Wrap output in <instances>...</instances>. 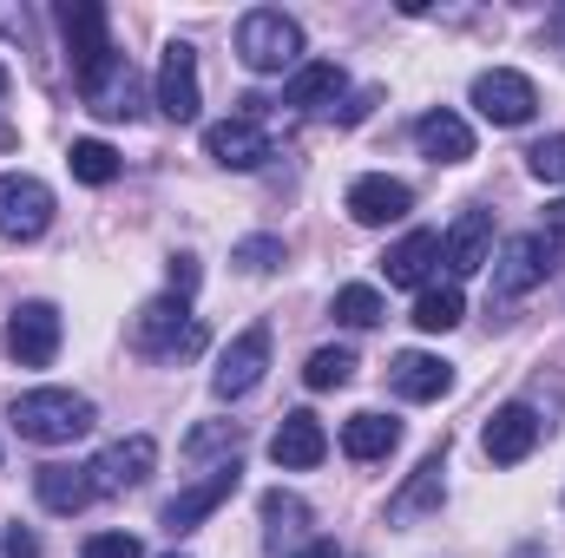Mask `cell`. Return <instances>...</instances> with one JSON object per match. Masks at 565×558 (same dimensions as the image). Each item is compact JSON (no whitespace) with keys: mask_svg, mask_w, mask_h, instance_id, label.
Masks as SVG:
<instances>
[{"mask_svg":"<svg viewBox=\"0 0 565 558\" xmlns=\"http://www.w3.org/2000/svg\"><path fill=\"white\" fill-rule=\"evenodd\" d=\"M7 420H13L20 440H33V447H73L79 433H93L99 408H93L86 395H73V388H26Z\"/></svg>","mask_w":565,"mask_h":558,"instance_id":"cell-1","label":"cell"},{"mask_svg":"<svg viewBox=\"0 0 565 558\" xmlns=\"http://www.w3.org/2000/svg\"><path fill=\"white\" fill-rule=\"evenodd\" d=\"M237 60L250 73H296L302 66V26L282 7H250L237 20Z\"/></svg>","mask_w":565,"mask_h":558,"instance_id":"cell-2","label":"cell"},{"mask_svg":"<svg viewBox=\"0 0 565 558\" xmlns=\"http://www.w3.org/2000/svg\"><path fill=\"white\" fill-rule=\"evenodd\" d=\"M132 348L151 355V362H184V355L204 348V322L191 315V302L158 296V302H145L139 315H132Z\"/></svg>","mask_w":565,"mask_h":558,"instance_id":"cell-3","label":"cell"},{"mask_svg":"<svg viewBox=\"0 0 565 558\" xmlns=\"http://www.w3.org/2000/svg\"><path fill=\"white\" fill-rule=\"evenodd\" d=\"M553 264H559V237H546V230L507 237V250L493 264V302H520L526 289H540L553 277Z\"/></svg>","mask_w":565,"mask_h":558,"instance_id":"cell-4","label":"cell"},{"mask_svg":"<svg viewBox=\"0 0 565 558\" xmlns=\"http://www.w3.org/2000/svg\"><path fill=\"white\" fill-rule=\"evenodd\" d=\"M53 224V191L33 171H0V237L7 244H33Z\"/></svg>","mask_w":565,"mask_h":558,"instance_id":"cell-5","label":"cell"},{"mask_svg":"<svg viewBox=\"0 0 565 558\" xmlns=\"http://www.w3.org/2000/svg\"><path fill=\"white\" fill-rule=\"evenodd\" d=\"M79 99H86V112H99V119H139V73H132V60L113 46L99 66H86V73H79Z\"/></svg>","mask_w":565,"mask_h":558,"instance_id":"cell-6","label":"cell"},{"mask_svg":"<svg viewBox=\"0 0 565 558\" xmlns=\"http://www.w3.org/2000/svg\"><path fill=\"white\" fill-rule=\"evenodd\" d=\"M60 335H66V322H60L53 302H20L7 315V355H13V368H46L60 355Z\"/></svg>","mask_w":565,"mask_h":558,"instance_id":"cell-7","label":"cell"},{"mask_svg":"<svg viewBox=\"0 0 565 558\" xmlns=\"http://www.w3.org/2000/svg\"><path fill=\"white\" fill-rule=\"evenodd\" d=\"M473 106H480L487 126H526L540 112V86L526 73H513V66H493V73L473 79Z\"/></svg>","mask_w":565,"mask_h":558,"instance_id":"cell-8","label":"cell"},{"mask_svg":"<svg viewBox=\"0 0 565 558\" xmlns=\"http://www.w3.org/2000/svg\"><path fill=\"white\" fill-rule=\"evenodd\" d=\"M264 368H270V329L264 322H250L224 355H217V375H211V395L217 401H244L257 382H264Z\"/></svg>","mask_w":565,"mask_h":558,"instance_id":"cell-9","label":"cell"},{"mask_svg":"<svg viewBox=\"0 0 565 558\" xmlns=\"http://www.w3.org/2000/svg\"><path fill=\"white\" fill-rule=\"evenodd\" d=\"M237 486H244V466H237V460L211 466L198 486H184V493L164 506V533H171V539H178V533H198V526H204V519H211V513H217V506L237 493Z\"/></svg>","mask_w":565,"mask_h":558,"instance_id":"cell-10","label":"cell"},{"mask_svg":"<svg viewBox=\"0 0 565 558\" xmlns=\"http://www.w3.org/2000/svg\"><path fill=\"white\" fill-rule=\"evenodd\" d=\"M151 466H158V440L151 433H126V440H113L86 473H93V493H132L151 480Z\"/></svg>","mask_w":565,"mask_h":558,"instance_id":"cell-11","label":"cell"},{"mask_svg":"<svg viewBox=\"0 0 565 558\" xmlns=\"http://www.w3.org/2000/svg\"><path fill=\"white\" fill-rule=\"evenodd\" d=\"M198 106H204V93H198V53H191L184 40H171L164 60H158V112H164L171 126H191Z\"/></svg>","mask_w":565,"mask_h":558,"instance_id":"cell-12","label":"cell"},{"mask_svg":"<svg viewBox=\"0 0 565 558\" xmlns=\"http://www.w3.org/2000/svg\"><path fill=\"white\" fill-rule=\"evenodd\" d=\"M349 217L355 224H369V230H382V224H402L408 211H415V191L402 184V178H388V171H369V178H355L349 184Z\"/></svg>","mask_w":565,"mask_h":558,"instance_id":"cell-13","label":"cell"},{"mask_svg":"<svg viewBox=\"0 0 565 558\" xmlns=\"http://www.w3.org/2000/svg\"><path fill=\"white\" fill-rule=\"evenodd\" d=\"M204 151L224 164V171H257V164H270L277 158V144H270V132H264V119H224V126H211L204 132Z\"/></svg>","mask_w":565,"mask_h":558,"instance_id":"cell-14","label":"cell"},{"mask_svg":"<svg viewBox=\"0 0 565 558\" xmlns=\"http://www.w3.org/2000/svg\"><path fill=\"white\" fill-rule=\"evenodd\" d=\"M106 26H113V20H106L99 0H66V7H60V33H66V53H73V79L113 53V33H106Z\"/></svg>","mask_w":565,"mask_h":558,"instance_id":"cell-15","label":"cell"},{"mask_svg":"<svg viewBox=\"0 0 565 558\" xmlns=\"http://www.w3.org/2000/svg\"><path fill=\"white\" fill-rule=\"evenodd\" d=\"M440 264L454 270V282L460 277H473V270H487L493 264V211H460L454 217V230L440 237Z\"/></svg>","mask_w":565,"mask_h":558,"instance_id":"cell-16","label":"cell"},{"mask_svg":"<svg viewBox=\"0 0 565 558\" xmlns=\"http://www.w3.org/2000/svg\"><path fill=\"white\" fill-rule=\"evenodd\" d=\"M540 415L526 408V401H507V408H493V420H487V433H480V447H487V460L493 466H520L533 447H540Z\"/></svg>","mask_w":565,"mask_h":558,"instance_id":"cell-17","label":"cell"},{"mask_svg":"<svg viewBox=\"0 0 565 558\" xmlns=\"http://www.w3.org/2000/svg\"><path fill=\"white\" fill-rule=\"evenodd\" d=\"M349 93V73L335 60H302L282 86V106L289 112H335V99Z\"/></svg>","mask_w":565,"mask_h":558,"instance_id":"cell-18","label":"cell"},{"mask_svg":"<svg viewBox=\"0 0 565 558\" xmlns=\"http://www.w3.org/2000/svg\"><path fill=\"white\" fill-rule=\"evenodd\" d=\"M322 453H329V433H322V420L309 415V408H296V415L277 420V433H270V460H277L282 473L322 466Z\"/></svg>","mask_w":565,"mask_h":558,"instance_id":"cell-19","label":"cell"},{"mask_svg":"<svg viewBox=\"0 0 565 558\" xmlns=\"http://www.w3.org/2000/svg\"><path fill=\"white\" fill-rule=\"evenodd\" d=\"M415 144H422V158H434V164H467L473 158V126L460 112L434 106V112L415 119Z\"/></svg>","mask_w":565,"mask_h":558,"instance_id":"cell-20","label":"cell"},{"mask_svg":"<svg viewBox=\"0 0 565 558\" xmlns=\"http://www.w3.org/2000/svg\"><path fill=\"white\" fill-rule=\"evenodd\" d=\"M388 382H395L402 401H440V395L454 388V368H447L440 355H427V348H408V355L388 362Z\"/></svg>","mask_w":565,"mask_h":558,"instance_id":"cell-21","label":"cell"},{"mask_svg":"<svg viewBox=\"0 0 565 558\" xmlns=\"http://www.w3.org/2000/svg\"><path fill=\"white\" fill-rule=\"evenodd\" d=\"M434 264H440V230H408V237L382 257V277L395 282V289H427Z\"/></svg>","mask_w":565,"mask_h":558,"instance_id":"cell-22","label":"cell"},{"mask_svg":"<svg viewBox=\"0 0 565 558\" xmlns=\"http://www.w3.org/2000/svg\"><path fill=\"white\" fill-rule=\"evenodd\" d=\"M33 493H40V506H46V513H60V519L86 513V506L99 500L86 466H40V473H33Z\"/></svg>","mask_w":565,"mask_h":558,"instance_id":"cell-23","label":"cell"},{"mask_svg":"<svg viewBox=\"0 0 565 558\" xmlns=\"http://www.w3.org/2000/svg\"><path fill=\"white\" fill-rule=\"evenodd\" d=\"M440 500H447V453H427L422 466L408 473V486L388 500V519H395V526H408L415 513H434Z\"/></svg>","mask_w":565,"mask_h":558,"instance_id":"cell-24","label":"cell"},{"mask_svg":"<svg viewBox=\"0 0 565 558\" xmlns=\"http://www.w3.org/2000/svg\"><path fill=\"white\" fill-rule=\"evenodd\" d=\"M402 447V420H388V415H349L342 420V453L349 460H388Z\"/></svg>","mask_w":565,"mask_h":558,"instance_id":"cell-25","label":"cell"},{"mask_svg":"<svg viewBox=\"0 0 565 558\" xmlns=\"http://www.w3.org/2000/svg\"><path fill=\"white\" fill-rule=\"evenodd\" d=\"M460 315H467V296H460V282H427L422 302H415V329H422V335H447Z\"/></svg>","mask_w":565,"mask_h":558,"instance_id":"cell-26","label":"cell"},{"mask_svg":"<svg viewBox=\"0 0 565 558\" xmlns=\"http://www.w3.org/2000/svg\"><path fill=\"white\" fill-rule=\"evenodd\" d=\"M66 164H73L79 184H113V178H119V151H113L106 139H73Z\"/></svg>","mask_w":565,"mask_h":558,"instance_id":"cell-27","label":"cell"},{"mask_svg":"<svg viewBox=\"0 0 565 558\" xmlns=\"http://www.w3.org/2000/svg\"><path fill=\"white\" fill-rule=\"evenodd\" d=\"M382 315H388L382 289H369V282H349V289H335V322H349V329H375Z\"/></svg>","mask_w":565,"mask_h":558,"instance_id":"cell-28","label":"cell"},{"mask_svg":"<svg viewBox=\"0 0 565 558\" xmlns=\"http://www.w3.org/2000/svg\"><path fill=\"white\" fill-rule=\"evenodd\" d=\"M302 382H309L316 395L349 388V382H355V355H349V348H316V355H309V368H302Z\"/></svg>","mask_w":565,"mask_h":558,"instance_id":"cell-29","label":"cell"},{"mask_svg":"<svg viewBox=\"0 0 565 558\" xmlns=\"http://www.w3.org/2000/svg\"><path fill=\"white\" fill-rule=\"evenodd\" d=\"M237 447H244V420H204V427L184 433V453L191 460H204V453H231L237 460Z\"/></svg>","mask_w":565,"mask_h":558,"instance_id":"cell-30","label":"cell"},{"mask_svg":"<svg viewBox=\"0 0 565 558\" xmlns=\"http://www.w3.org/2000/svg\"><path fill=\"white\" fill-rule=\"evenodd\" d=\"M264 526H270V539H296V533L309 526V506L277 486V493H264Z\"/></svg>","mask_w":565,"mask_h":558,"instance_id":"cell-31","label":"cell"},{"mask_svg":"<svg viewBox=\"0 0 565 558\" xmlns=\"http://www.w3.org/2000/svg\"><path fill=\"white\" fill-rule=\"evenodd\" d=\"M231 264L250 270V277H270V270L282 264V237H244V244L231 250Z\"/></svg>","mask_w":565,"mask_h":558,"instance_id":"cell-32","label":"cell"},{"mask_svg":"<svg viewBox=\"0 0 565 558\" xmlns=\"http://www.w3.org/2000/svg\"><path fill=\"white\" fill-rule=\"evenodd\" d=\"M526 164H533L540 184H565V132L559 139H540L533 151H526Z\"/></svg>","mask_w":565,"mask_h":558,"instance_id":"cell-33","label":"cell"},{"mask_svg":"<svg viewBox=\"0 0 565 558\" xmlns=\"http://www.w3.org/2000/svg\"><path fill=\"white\" fill-rule=\"evenodd\" d=\"M79 558H145V546L132 539V533H93Z\"/></svg>","mask_w":565,"mask_h":558,"instance_id":"cell-34","label":"cell"},{"mask_svg":"<svg viewBox=\"0 0 565 558\" xmlns=\"http://www.w3.org/2000/svg\"><path fill=\"white\" fill-rule=\"evenodd\" d=\"M164 277H171V296H178V302H191V296H198V257H171Z\"/></svg>","mask_w":565,"mask_h":558,"instance_id":"cell-35","label":"cell"},{"mask_svg":"<svg viewBox=\"0 0 565 558\" xmlns=\"http://www.w3.org/2000/svg\"><path fill=\"white\" fill-rule=\"evenodd\" d=\"M375 106H382V86H362V93H355V99H349V106L335 112V126H362V119H369Z\"/></svg>","mask_w":565,"mask_h":558,"instance_id":"cell-36","label":"cell"},{"mask_svg":"<svg viewBox=\"0 0 565 558\" xmlns=\"http://www.w3.org/2000/svg\"><path fill=\"white\" fill-rule=\"evenodd\" d=\"M0 546H7V558H40V539H33L26 526H7V539H0Z\"/></svg>","mask_w":565,"mask_h":558,"instance_id":"cell-37","label":"cell"},{"mask_svg":"<svg viewBox=\"0 0 565 558\" xmlns=\"http://www.w3.org/2000/svg\"><path fill=\"white\" fill-rule=\"evenodd\" d=\"M546 40H553V53H565V7L546 13Z\"/></svg>","mask_w":565,"mask_h":558,"instance_id":"cell-38","label":"cell"},{"mask_svg":"<svg viewBox=\"0 0 565 558\" xmlns=\"http://www.w3.org/2000/svg\"><path fill=\"white\" fill-rule=\"evenodd\" d=\"M546 237H565V197L559 204H546Z\"/></svg>","mask_w":565,"mask_h":558,"instance_id":"cell-39","label":"cell"},{"mask_svg":"<svg viewBox=\"0 0 565 558\" xmlns=\"http://www.w3.org/2000/svg\"><path fill=\"white\" fill-rule=\"evenodd\" d=\"M296 558H335V546H309V552H296Z\"/></svg>","mask_w":565,"mask_h":558,"instance_id":"cell-40","label":"cell"},{"mask_svg":"<svg viewBox=\"0 0 565 558\" xmlns=\"http://www.w3.org/2000/svg\"><path fill=\"white\" fill-rule=\"evenodd\" d=\"M0 99H7V66H0Z\"/></svg>","mask_w":565,"mask_h":558,"instance_id":"cell-41","label":"cell"},{"mask_svg":"<svg viewBox=\"0 0 565 558\" xmlns=\"http://www.w3.org/2000/svg\"><path fill=\"white\" fill-rule=\"evenodd\" d=\"M171 558H178V552H171Z\"/></svg>","mask_w":565,"mask_h":558,"instance_id":"cell-42","label":"cell"}]
</instances>
